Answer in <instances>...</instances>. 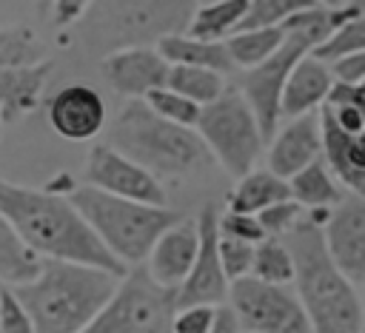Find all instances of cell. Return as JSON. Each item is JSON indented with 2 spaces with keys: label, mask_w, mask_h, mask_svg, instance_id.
Instances as JSON below:
<instances>
[{
  "label": "cell",
  "mask_w": 365,
  "mask_h": 333,
  "mask_svg": "<svg viewBox=\"0 0 365 333\" xmlns=\"http://www.w3.org/2000/svg\"><path fill=\"white\" fill-rule=\"evenodd\" d=\"M0 216L40 259L74 262L114 276H125V268L106 253V248L94 239L88 225L71 208L68 196L57 191L14 185L0 176Z\"/></svg>",
  "instance_id": "obj_1"
},
{
  "label": "cell",
  "mask_w": 365,
  "mask_h": 333,
  "mask_svg": "<svg viewBox=\"0 0 365 333\" xmlns=\"http://www.w3.org/2000/svg\"><path fill=\"white\" fill-rule=\"evenodd\" d=\"M294 265V296L302 305L314 333H362V299L331 262L322 245V228L302 219L282 236Z\"/></svg>",
  "instance_id": "obj_2"
},
{
  "label": "cell",
  "mask_w": 365,
  "mask_h": 333,
  "mask_svg": "<svg viewBox=\"0 0 365 333\" xmlns=\"http://www.w3.org/2000/svg\"><path fill=\"white\" fill-rule=\"evenodd\" d=\"M120 279L88 265L43 259L31 282L9 290L29 313L34 333H83L111 299Z\"/></svg>",
  "instance_id": "obj_3"
},
{
  "label": "cell",
  "mask_w": 365,
  "mask_h": 333,
  "mask_svg": "<svg viewBox=\"0 0 365 333\" xmlns=\"http://www.w3.org/2000/svg\"><path fill=\"white\" fill-rule=\"evenodd\" d=\"M106 145L148 171L154 179L185 176L208 159V151L194 128H180L160 120L143 100H128L123 105Z\"/></svg>",
  "instance_id": "obj_4"
},
{
  "label": "cell",
  "mask_w": 365,
  "mask_h": 333,
  "mask_svg": "<svg viewBox=\"0 0 365 333\" xmlns=\"http://www.w3.org/2000/svg\"><path fill=\"white\" fill-rule=\"evenodd\" d=\"M68 202L88 225L94 239L106 248V253L114 256L125 270L143 265L157 236L180 219V213L171 208H151V205L117 199L88 185L71 188Z\"/></svg>",
  "instance_id": "obj_5"
},
{
  "label": "cell",
  "mask_w": 365,
  "mask_h": 333,
  "mask_svg": "<svg viewBox=\"0 0 365 333\" xmlns=\"http://www.w3.org/2000/svg\"><path fill=\"white\" fill-rule=\"evenodd\" d=\"M200 142L208 154L217 157V162L234 174L237 179L254 171L265 142L259 134V125L242 100V94L234 85H225V91L205 108H200V120L194 125Z\"/></svg>",
  "instance_id": "obj_6"
},
{
  "label": "cell",
  "mask_w": 365,
  "mask_h": 333,
  "mask_svg": "<svg viewBox=\"0 0 365 333\" xmlns=\"http://www.w3.org/2000/svg\"><path fill=\"white\" fill-rule=\"evenodd\" d=\"M174 290L151 282L143 265L125 270L111 299L86 324L83 333H168L174 316Z\"/></svg>",
  "instance_id": "obj_7"
},
{
  "label": "cell",
  "mask_w": 365,
  "mask_h": 333,
  "mask_svg": "<svg viewBox=\"0 0 365 333\" xmlns=\"http://www.w3.org/2000/svg\"><path fill=\"white\" fill-rule=\"evenodd\" d=\"M86 11L94 20L97 40L114 51L160 43L168 34H182L194 3H97Z\"/></svg>",
  "instance_id": "obj_8"
},
{
  "label": "cell",
  "mask_w": 365,
  "mask_h": 333,
  "mask_svg": "<svg viewBox=\"0 0 365 333\" xmlns=\"http://www.w3.org/2000/svg\"><path fill=\"white\" fill-rule=\"evenodd\" d=\"M242 333H314L291 287L265 285L251 276L228 285L225 299Z\"/></svg>",
  "instance_id": "obj_9"
},
{
  "label": "cell",
  "mask_w": 365,
  "mask_h": 333,
  "mask_svg": "<svg viewBox=\"0 0 365 333\" xmlns=\"http://www.w3.org/2000/svg\"><path fill=\"white\" fill-rule=\"evenodd\" d=\"M285 34V31H282ZM308 43H302L297 34H285L282 46L259 65L248 68L237 85V91L242 94V100L248 102L257 125H259V134H262V142L268 145L271 137L277 134L279 128V97H282V85L291 74V68L297 65V60H302L308 54Z\"/></svg>",
  "instance_id": "obj_10"
},
{
  "label": "cell",
  "mask_w": 365,
  "mask_h": 333,
  "mask_svg": "<svg viewBox=\"0 0 365 333\" xmlns=\"http://www.w3.org/2000/svg\"><path fill=\"white\" fill-rule=\"evenodd\" d=\"M83 174H86V185L94 191H103L117 199L151 205V208H165L163 182L108 145H94L88 151Z\"/></svg>",
  "instance_id": "obj_11"
},
{
  "label": "cell",
  "mask_w": 365,
  "mask_h": 333,
  "mask_svg": "<svg viewBox=\"0 0 365 333\" xmlns=\"http://www.w3.org/2000/svg\"><path fill=\"white\" fill-rule=\"evenodd\" d=\"M197 222V256L194 265L185 276V282L174 290V305L180 307H194V305H205V307H225L228 299V279L220 268V256H217V208L205 205L200 211Z\"/></svg>",
  "instance_id": "obj_12"
},
{
  "label": "cell",
  "mask_w": 365,
  "mask_h": 333,
  "mask_svg": "<svg viewBox=\"0 0 365 333\" xmlns=\"http://www.w3.org/2000/svg\"><path fill=\"white\" fill-rule=\"evenodd\" d=\"M322 245L336 265V270L359 287L365 282V202L362 196L345 194L336 208H331L322 225Z\"/></svg>",
  "instance_id": "obj_13"
},
{
  "label": "cell",
  "mask_w": 365,
  "mask_h": 333,
  "mask_svg": "<svg viewBox=\"0 0 365 333\" xmlns=\"http://www.w3.org/2000/svg\"><path fill=\"white\" fill-rule=\"evenodd\" d=\"M103 74L117 94L143 100L151 91L165 88L168 63L157 54V48H148V46L120 48L103 57Z\"/></svg>",
  "instance_id": "obj_14"
},
{
  "label": "cell",
  "mask_w": 365,
  "mask_h": 333,
  "mask_svg": "<svg viewBox=\"0 0 365 333\" xmlns=\"http://www.w3.org/2000/svg\"><path fill=\"white\" fill-rule=\"evenodd\" d=\"M197 242H200V236H197V222L194 219L180 216L171 228H165L157 236V242L151 245V250L143 262L151 282H157L165 290H177L185 282V276L194 265Z\"/></svg>",
  "instance_id": "obj_15"
},
{
  "label": "cell",
  "mask_w": 365,
  "mask_h": 333,
  "mask_svg": "<svg viewBox=\"0 0 365 333\" xmlns=\"http://www.w3.org/2000/svg\"><path fill=\"white\" fill-rule=\"evenodd\" d=\"M317 120H319V142H322L319 159L325 162L336 185L345 188V194L362 196L365 194V137H351L342 128H336L325 105L317 111Z\"/></svg>",
  "instance_id": "obj_16"
},
{
  "label": "cell",
  "mask_w": 365,
  "mask_h": 333,
  "mask_svg": "<svg viewBox=\"0 0 365 333\" xmlns=\"http://www.w3.org/2000/svg\"><path fill=\"white\" fill-rule=\"evenodd\" d=\"M51 128L71 142H86L103 131L106 102L91 85H66L48 100Z\"/></svg>",
  "instance_id": "obj_17"
},
{
  "label": "cell",
  "mask_w": 365,
  "mask_h": 333,
  "mask_svg": "<svg viewBox=\"0 0 365 333\" xmlns=\"http://www.w3.org/2000/svg\"><path fill=\"white\" fill-rule=\"evenodd\" d=\"M319 151H322V142H319L317 111L297 117V120H285V125L268 142V168L265 171H271L274 176L288 182L294 174H299L302 168L317 162Z\"/></svg>",
  "instance_id": "obj_18"
},
{
  "label": "cell",
  "mask_w": 365,
  "mask_h": 333,
  "mask_svg": "<svg viewBox=\"0 0 365 333\" xmlns=\"http://www.w3.org/2000/svg\"><path fill=\"white\" fill-rule=\"evenodd\" d=\"M331 74L322 63H317L314 57H302L297 60V65L291 68L285 85H282V97H279V122L282 120H297L305 114H314L325 105L328 88H331Z\"/></svg>",
  "instance_id": "obj_19"
},
{
  "label": "cell",
  "mask_w": 365,
  "mask_h": 333,
  "mask_svg": "<svg viewBox=\"0 0 365 333\" xmlns=\"http://www.w3.org/2000/svg\"><path fill=\"white\" fill-rule=\"evenodd\" d=\"M48 71H51L48 60H43L37 65H26V68L0 71V120L11 122V120L34 111L43 97Z\"/></svg>",
  "instance_id": "obj_20"
},
{
  "label": "cell",
  "mask_w": 365,
  "mask_h": 333,
  "mask_svg": "<svg viewBox=\"0 0 365 333\" xmlns=\"http://www.w3.org/2000/svg\"><path fill=\"white\" fill-rule=\"evenodd\" d=\"M362 17V3H348V6H325V3H305L299 11H294L279 28L285 34H297L308 48L319 46L331 31L339 26Z\"/></svg>",
  "instance_id": "obj_21"
},
{
  "label": "cell",
  "mask_w": 365,
  "mask_h": 333,
  "mask_svg": "<svg viewBox=\"0 0 365 333\" xmlns=\"http://www.w3.org/2000/svg\"><path fill=\"white\" fill-rule=\"evenodd\" d=\"M157 54L168 65L205 68V71H214L220 77H225V74L234 71V65H231L222 43H202V40H194L188 34H168V37H163L157 43Z\"/></svg>",
  "instance_id": "obj_22"
},
{
  "label": "cell",
  "mask_w": 365,
  "mask_h": 333,
  "mask_svg": "<svg viewBox=\"0 0 365 333\" xmlns=\"http://www.w3.org/2000/svg\"><path fill=\"white\" fill-rule=\"evenodd\" d=\"M285 199H291L288 182H282L271 171H248L245 176L237 179L234 191L228 194V208L225 211L257 216L259 211H265L277 202H285Z\"/></svg>",
  "instance_id": "obj_23"
},
{
  "label": "cell",
  "mask_w": 365,
  "mask_h": 333,
  "mask_svg": "<svg viewBox=\"0 0 365 333\" xmlns=\"http://www.w3.org/2000/svg\"><path fill=\"white\" fill-rule=\"evenodd\" d=\"M248 11V0H217V3H194L191 20L182 34L202 43H222L231 37Z\"/></svg>",
  "instance_id": "obj_24"
},
{
  "label": "cell",
  "mask_w": 365,
  "mask_h": 333,
  "mask_svg": "<svg viewBox=\"0 0 365 333\" xmlns=\"http://www.w3.org/2000/svg\"><path fill=\"white\" fill-rule=\"evenodd\" d=\"M288 194L302 211H331L345 196V191L336 185V179L331 176V171L325 168L322 159H317L308 168H302L299 174H294L288 179Z\"/></svg>",
  "instance_id": "obj_25"
},
{
  "label": "cell",
  "mask_w": 365,
  "mask_h": 333,
  "mask_svg": "<svg viewBox=\"0 0 365 333\" xmlns=\"http://www.w3.org/2000/svg\"><path fill=\"white\" fill-rule=\"evenodd\" d=\"M43 268V259L23 245L14 228L0 216V282L3 287H20L31 282Z\"/></svg>",
  "instance_id": "obj_26"
},
{
  "label": "cell",
  "mask_w": 365,
  "mask_h": 333,
  "mask_svg": "<svg viewBox=\"0 0 365 333\" xmlns=\"http://www.w3.org/2000/svg\"><path fill=\"white\" fill-rule=\"evenodd\" d=\"M285 34L282 28H251V31H237L231 37H225V54L231 60L234 68H254L259 63H265L279 46H282Z\"/></svg>",
  "instance_id": "obj_27"
},
{
  "label": "cell",
  "mask_w": 365,
  "mask_h": 333,
  "mask_svg": "<svg viewBox=\"0 0 365 333\" xmlns=\"http://www.w3.org/2000/svg\"><path fill=\"white\" fill-rule=\"evenodd\" d=\"M165 88L180 94L182 100L205 108L225 91V77L205 71V68H188V65H168Z\"/></svg>",
  "instance_id": "obj_28"
},
{
  "label": "cell",
  "mask_w": 365,
  "mask_h": 333,
  "mask_svg": "<svg viewBox=\"0 0 365 333\" xmlns=\"http://www.w3.org/2000/svg\"><path fill=\"white\" fill-rule=\"evenodd\" d=\"M251 279L265 282V285H279V287H291L294 282V265L288 256V248L282 245V239H271L265 236L262 242L254 245V259H251Z\"/></svg>",
  "instance_id": "obj_29"
},
{
  "label": "cell",
  "mask_w": 365,
  "mask_h": 333,
  "mask_svg": "<svg viewBox=\"0 0 365 333\" xmlns=\"http://www.w3.org/2000/svg\"><path fill=\"white\" fill-rule=\"evenodd\" d=\"M365 51V20L356 17L345 26H339L336 31H331L319 46H314L308 51V57H314L317 63L322 65H331L342 57H351V54H362Z\"/></svg>",
  "instance_id": "obj_30"
},
{
  "label": "cell",
  "mask_w": 365,
  "mask_h": 333,
  "mask_svg": "<svg viewBox=\"0 0 365 333\" xmlns=\"http://www.w3.org/2000/svg\"><path fill=\"white\" fill-rule=\"evenodd\" d=\"M37 63H43V46L37 43L31 28L23 26L0 28V71L26 68Z\"/></svg>",
  "instance_id": "obj_31"
},
{
  "label": "cell",
  "mask_w": 365,
  "mask_h": 333,
  "mask_svg": "<svg viewBox=\"0 0 365 333\" xmlns=\"http://www.w3.org/2000/svg\"><path fill=\"white\" fill-rule=\"evenodd\" d=\"M305 0H248V11L237 31H251V28H279L294 11H299ZM234 31V34H237Z\"/></svg>",
  "instance_id": "obj_32"
},
{
  "label": "cell",
  "mask_w": 365,
  "mask_h": 333,
  "mask_svg": "<svg viewBox=\"0 0 365 333\" xmlns=\"http://www.w3.org/2000/svg\"><path fill=\"white\" fill-rule=\"evenodd\" d=\"M143 102L148 105L151 114H157L160 120H165L171 125H180V128H194L197 120H200V105L182 100L180 94L168 91V88L151 91L148 97H143Z\"/></svg>",
  "instance_id": "obj_33"
},
{
  "label": "cell",
  "mask_w": 365,
  "mask_h": 333,
  "mask_svg": "<svg viewBox=\"0 0 365 333\" xmlns=\"http://www.w3.org/2000/svg\"><path fill=\"white\" fill-rule=\"evenodd\" d=\"M217 256H220V268L231 282L245 279L251 273V259H254V245L240 242V239H228L217 233Z\"/></svg>",
  "instance_id": "obj_34"
},
{
  "label": "cell",
  "mask_w": 365,
  "mask_h": 333,
  "mask_svg": "<svg viewBox=\"0 0 365 333\" xmlns=\"http://www.w3.org/2000/svg\"><path fill=\"white\" fill-rule=\"evenodd\" d=\"M302 213H305V211H302L294 199H285V202H277V205L259 211V213H257V222H259V228H262L265 236L282 239V236L302 219Z\"/></svg>",
  "instance_id": "obj_35"
},
{
  "label": "cell",
  "mask_w": 365,
  "mask_h": 333,
  "mask_svg": "<svg viewBox=\"0 0 365 333\" xmlns=\"http://www.w3.org/2000/svg\"><path fill=\"white\" fill-rule=\"evenodd\" d=\"M217 233L220 236H228V239H240V242H248V245H257L265 239L257 216H245V213H217Z\"/></svg>",
  "instance_id": "obj_36"
},
{
  "label": "cell",
  "mask_w": 365,
  "mask_h": 333,
  "mask_svg": "<svg viewBox=\"0 0 365 333\" xmlns=\"http://www.w3.org/2000/svg\"><path fill=\"white\" fill-rule=\"evenodd\" d=\"M217 310L220 307H205V305L180 307L171 316L168 333H211L214 322H217Z\"/></svg>",
  "instance_id": "obj_37"
},
{
  "label": "cell",
  "mask_w": 365,
  "mask_h": 333,
  "mask_svg": "<svg viewBox=\"0 0 365 333\" xmlns=\"http://www.w3.org/2000/svg\"><path fill=\"white\" fill-rule=\"evenodd\" d=\"M0 333H34L29 313L3 285H0Z\"/></svg>",
  "instance_id": "obj_38"
},
{
  "label": "cell",
  "mask_w": 365,
  "mask_h": 333,
  "mask_svg": "<svg viewBox=\"0 0 365 333\" xmlns=\"http://www.w3.org/2000/svg\"><path fill=\"white\" fill-rule=\"evenodd\" d=\"M328 108H339V105H354V108H365V83H331L328 97H325Z\"/></svg>",
  "instance_id": "obj_39"
},
{
  "label": "cell",
  "mask_w": 365,
  "mask_h": 333,
  "mask_svg": "<svg viewBox=\"0 0 365 333\" xmlns=\"http://www.w3.org/2000/svg\"><path fill=\"white\" fill-rule=\"evenodd\" d=\"M331 80L336 77V83H365V54H351V57H342L331 65H325Z\"/></svg>",
  "instance_id": "obj_40"
},
{
  "label": "cell",
  "mask_w": 365,
  "mask_h": 333,
  "mask_svg": "<svg viewBox=\"0 0 365 333\" xmlns=\"http://www.w3.org/2000/svg\"><path fill=\"white\" fill-rule=\"evenodd\" d=\"M328 108V105H325ZM331 120L336 122V128H342L351 137H362L365 131V108H354V105H339V108H328Z\"/></svg>",
  "instance_id": "obj_41"
},
{
  "label": "cell",
  "mask_w": 365,
  "mask_h": 333,
  "mask_svg": "<svg viewBox=\"0 0 365 333\" xmlns=\"http://www.w3.org/2000/svg\"><path fill=\"white\" fill-rule=\"evenodd\" d=\"M54 6H57V23H60V26H66L68 20L83 17V14L88 11L86 3H54Z\"/></svg>",
  "instance_id": "obj_42"
},
{
  "label": "cell",
  "mask_w": 365,
  "mask_h": 333,
  "mask_svg": "<svg viewBox=\"0 0 365 333\" xmlns=\"http://www.w3.org/2000/svg\"><path fill=\"white\" fill-rule=\"evenodd\" d=\"M211 333H237V322L231 316L228 307H220L217 310V322H214V330Z\"/></svg>",
  "instance_id": "obj_43"
},
{
  "label": "cell",
  "mask_w": 365,
  "mask_h": 333,
  "mask_svg": "<svg viewBox=\"0 0 365 333\" xmlns=\"http://www.w3.org/2000/svg\"><path fill=\"white\" fill-rule=\"evenodd\" d=\"M237 333H242V330H237Z\"/></svg>",
  "instance_id": "obj_44"
}]
</instances>
